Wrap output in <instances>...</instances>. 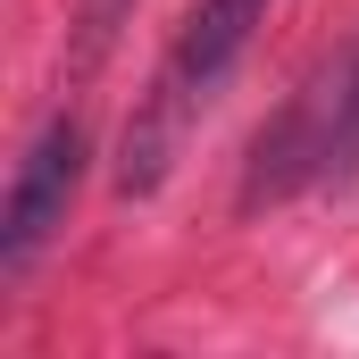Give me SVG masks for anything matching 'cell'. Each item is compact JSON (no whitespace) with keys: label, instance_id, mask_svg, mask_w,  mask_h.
<instances>
[{"label":"cell","instance_id":"obj_4","mask_svg":"<svg viewBox=\"0 0 359 359\" xmlns=\"http://www.w3.org/2000/svg\"><path fill=\"white\" fill-rule=\"evenodd\" d=\"M126 17H134V0H76V67L109 59V42L126 34Z\"/></svg>","mask_w":359,"mask_h":359},{"label":"cell","instance_id":"obj_3","mask_svg":"<svg viewBox=\"0 0 359 359\" xmlns=\"http://www.w3.org/2000/svg\"><path fill=\"white\" fill-rule=\"evenodd\" d=\"M334 84H343V117H334V184L359 176V42L334 50Z\"/></svg>","mask_w":359,"mask_h":359},{"label":"cell","instance_id":"obj_1","mask_svg":"<svg viewBox=\"0 0 359 359\" xmlns=\"http://www.w3.org/2000/svg\"><path fill=\"white\" fill-rule=\"evenodd\" d=\"M268 8L276 0H192V8H184L168 59L151 67V84H142V100H134L126 134H117V192H126V201H151L159 184L176 176L201 109H209L217 84L234 76V59H243L251 34L268 25Z\"/></svg>","mask_w":359,"mask_h":359},{"label":"cell","instance_id":"obj_2","mask_svg":"<svg viewBox=\"0 0 359 359\" xmlns=\"http://www.w3.org/2000/svg\"><path fill=\"white\" fill-rule=\"evenodd\" d=\"M84 159H92L84 117L76 109L42 117V134L25 142V159L8 176V201H0V284H17V276L59 243V226H67V209L84 192Z\"/></svg>","mask_w":359,"mask_h":359}]
</instances>
